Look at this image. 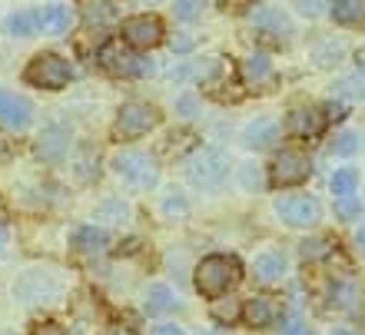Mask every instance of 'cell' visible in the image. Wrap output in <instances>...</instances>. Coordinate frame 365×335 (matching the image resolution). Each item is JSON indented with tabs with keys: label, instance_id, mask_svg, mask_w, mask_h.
Listing matches in <instances>:
<instances>
[{
	"label": "cell",
	"instance_id": "9c48e42d",
	"mask_svg": "<svg viewBox=\"0 0 365 335\" xmlns=\"http://www.w3.org/2000/svg\"><path fill=\"white\" fill-rule=\"evenodd\" d=\"M113 170L120 172L130 186H136V190H150V186H156V180H160L156 163L146 153H136V150H123V153H116L113 156Z\"/></svg>",
	"mask_w": 365,
	"mask_h": 335
},
{
	"label": "cell",
	"instance_id": "d590c367",
	"mask_svg": "<svg viewBox=\"0 0 365 335\" xmlns=\"http://www.w3.org/2000/svg\"><path fill=\"white\" fill-rule=\"evenodd\" d=\"M339 93H346V96H365V77L342 80V83H339Z\"/></svg>",
	"mask_w": 365,
	"mask_h": 335
},
{
	"label": "cell",
	"instance_id": "bcb514c9",
	"mask_svg": "<svg viewBox=\"0 0 365 335\" xmlns=\"http://www.w3.org/2000/svg\"><path fill=\"white\" fill-rule=\"evenodd\" d=\"M7 239H10V232H7V226H4V222H0V252L7 249Z\"/></svg>",
	"mask_w": 365,
	"mask_h": 335
},
{
	"label": "cell",
	"instance_id": "277c9868",
	"mask_svg": "<svg viewBox=\"0 0 365 335\" xmlns=\"http://www.w3.org/2000/svg\"><path fill=\"white\" fill-rule=\"evenodd\" d=\"M160 123V110L143 100H130L120 106V113L113 120V140L116 143H133L140 136H146L153 126Z\"/></svg>",
	"mask_w": 365,
	"mask_h": 335
},
{
	"label": "cell",
	"instance_id": "603a6c76",
	"mask_svg": "<svg viewBox=\"0 0 365 335\" xmlns=\"http://www.w3.org/2000/svg\"><path fill=\"white\" fill-rule=\"evenodd\" d=\"M37 27L43 30V34H53V37L67 34V30H70V10L60 7V4H53V7H43L37 14Z\"/></svg>",
	"mask_w": 365,
	"mask_h": 335
},
{
	"label": "cell",
	"instance_id": "7a4b0ae2",
	"mask_svg": "<svg viewBox=\"0 0 365 335\" xmlns=\"http://www.w3.org/2000/svg\"><path fill=\"white\" fill-rule=\"evenodd\" d=\"M96 63H100L106 73H113V77H150L156 70L153 60L143 57L140 50H133L123 37L106 40L103 47L96 50Z\"/></svg>",
	"mask_w": 365,
	"mask_h": 335
},
{
	"label": "cell",
	"instance_id": "d4e9b609",
	"mask_svg": "<svg viewBox=\"0 0 365 335\" xmlns=\"http://www.w3.org/2000/svg\"><path fill=\"white\" fill-rule=\"evenodd\" d=\"M180 306V299L173 296V289L170 286H150L146 289V312L150 316H166V312H173Z\"/></svg>",
	"mask_w": 365,
	"mask_h": 335
},
{
	"label": "cell",
	"instance_id": "ac0fdd59",
	"mask_svg": "<svg viewBox=\"0 0 365 335\" xmlns=\"http://www.w3.org/2000/svg\"><path fill=\"white\" fill-rule=\"evenodd\" d=\"M80 14H83V24L93 30H106L110 24L120 20V10L113 0H80Z\"/></svg>",
	"mask_w": 365,
	"mask_h": 335
},
{
	"label": "cell",
	"instance_id": "ffe728a7",
	"mask_svg": "<svg viewBox=\"0 0 365 335\" xmlns=\"http://www.w3.org/2000/svg\"><path fill=\"white\" fill-rule=\"evenodd\" d=\"M252 272H256V279H259L262 286H276L286 276V256L282 252H262L252 262Z\"/></svg>",
	"mask_w": 365,
	"mask_h": 335
},
{
	"label": "cell",
	"instance_id": "6da1fadb",
	"mask_svg": "<svg viewBox=\"0 0 365 335\" xmlns=\"http://www.w3.org/2000/svg\"><path fill=\"white\" fill-rule=\"evenodd\" d=\"M242 279V266L236 256L212 252L196 266V289L202 299H222Z\"/></svg>",
	"mask_w": 365,
	"mask_h": 335
},
{
	"label": "cell",
	"instance_id": "7402d4cb",
	"mask_svg": "<svg viewBox=\"0 0 365 335\" xmlns=\"http://www.w3.org/2000/svg\"><path fill=\"white\" fill-rule=\"evenodd\" d=\"M329 14L342 27H359V24H365V0H332Z\"/></svg>",
	"mask_w": 365,
	"mask_h": 335
},
{
	"label": "cell",
	"instance_id": "8fae6325",
	"mask_svg": "<svg viewBox=\"0 0 365 335\" xmlns=\"http://www.w3.org/2000/svg\"><path fill=\"white\" fill-rule=\"evenodd\" d=\"M123 40L133 50H150L163 40V20L153 14H136L123 20Z\"/></svg>",
	"mask_w": 365,
	"mask_h": 335
},
{
	"label": "cell",
	"instance_id": "30bf717a",
	"mask_svg": "<svg viewBox=\"0 0 365 335\" xmlns=\"http://www.w3.org/2000/svg\"><path fill=\"white\" fill-rule=\"evenodd\" d=\"M312 172V160L302 150H282L272 163V186H299L309 180Z\"/></svg>",
	"mask_w": 365,
	"mask_h": 335
},
{
	"label": "cell",
	"instance_id": "f546056e",
	"mask_svg": "<svg viewBox=\"0 0 365 335\" xmlns=\"http://www.w3.org/2000/svg\"><path fill=\"white\" fill-rule=\"evenodd\" d=\"M173 14H176V20H182V24H192V20L202 17V4L200 0H176Z\"/></svg>",
	"mask_w": 365,
	"mask_h": 335
},
{
	"label": "cell",
	"instance_id": "e575fe53",
	"mask_svg": "<svg viewBox=\"0 0 365 335\" xmlns=\"http://www.w3.org/2000/svg\"><path fill=\"white\" fill-rule=\"evenodd\" d=\"M292 7L302 14V17H309V20H316L322 10H326V0H292Z\"/></svg>",
	"mask_w": 365,
	"mask_h": 335
},
{
	"label": "cell",
	"instance_id": "74e56055",
	"mask_svg": "<svg viewBox=\"0 0 365 335\" xmlns=\"http://www.w3.org/2000/svg\"><path fill=\"white\" fill-rule=\"evenodd\" d=\"M286 335H309V329L302 326V319H299V316H292L286 322Z\"/></svg>",
	"mask_w": 365,
	"mask_h": 335
},
{
	"label": "cell",
	"instance_id": "60d3db41",
	"mask_svg": "<svg viewBox=\"0 0 365 335\" xmlns=\"http://www.w3.org/2000/svg\"><path fill=\"white\" fill-rule=\"evenodd\" d=\"M150 335H186V332H182L180 326H170V322H166V326H156Z\"/></svg>",
	"mask_w": 365,
	"mask_h": 335
},
{
	"label": "cell",
	"instance_id": "681fc988",
	"mask_svg": "<svg viewBox=\"0 0 365 335\" xmlns=\"http://www.w3.org/2000/svg\"><path fill=\"white\" fill-rule=\"evenodd\" d=\"M0 222H4V206H0Z\"/></svg>",
	"mask_w": 365,
	"mask_h": 335
},
{
	"label": "cell",
	"instance_id": "836d02e7",
	"mask_svg": "<svg viewBox=\"0 0 365 335\" xmlns=\"http://www.w3.org/2000/svg\"><path fill=\"white\" fill-rule=\"evenodd\" d=\"M242 186H246V190H262V186H266V180H262V166H256V163L242 166Z\"/></svg>",
	"mask_w": 365,
	"mask_h": 335
},
{
	"label": "cell",
	"instance_id": "ab89813d",
	"mask_svg": "<svg viewBox=\"0 0 365 335\" xmlns=\"http://www.w3.org/2000/svg\"><path fill=\"white\" fill-rule=\"evenodd\" d=\"M326 50L332 53V57H342V43H326ZM316 60H319V67H326V57H322V50L316 53Z\"/></svg>",
	"mask_w": 365,
	"mask_h": 335
},
{
	"label": "cell",
	"instance_id": "ba28073f",
	"mask_svg": "<svg viewBox=\"0 0 365 335\" xmlns=\"http://www.w3.org/2000/svg\"><path fill=\"white\" fill-rule=\"evenodd\" d=\"M276 216L292 230H312L322 220V206H319L316 196L292 192V196H279L276 200Z\"/></svg>",
	"mask_w": 365,
	"mask_h": 335
},
{
	"label": "cell",
	"instance_id": "7c38bea8",
	"mask_svg": "<svg viewBox=\"0 0 365 335\" xmlns=\"http://www.w3.org/2000/svg\"><path fill=\"white\" fill-rule=\"evenodd\" d=\"M240 80L246 90H252V93H269L272 86L279 83L276 70H272L269 57L266 53H252V57H246L240 63Z\"/></svg>",
	"mask_w": 365,
	"mask_h": 335
},
{
	"label": "cell",
	"instance_id": "cb8c5ba5",
	"mask_svg": "<svg viewBox=\"0 0 365 335\" xmlns=\"http://www.w3.org/2000/svg\"><path fill=\"white\" fill-rule=\"evenodd\" d=\"M96 222H103V226H123L130 220V206H126L120 196H106L100 206H96Z\"/></svg>",
	"mask_w": 365,
	"mask_h": 335
},
{
	"label": "cell",
	"instance_id": "d6a6232c",
	"mask_svg": "<svg viewBox=\"0 0 365 335\" xmlns=\"http://www.w3.org/2000/svg\"><path fill=\"white\" fill-rule=\"evenodd\" d=\"M163 210H166V216H186V200H182V192H176V190H170L163 196Z\"/></svg>",
	"mask_w": 365,
	"mask_h": 335
},
{
	"label": "cell",
	"instance_id": "d6986e66",
	"mask_svg": "<svg viewBox=\"0 0 365 335\" xmlns=\"http://www.w3.org/2000/svg\"><path fill=\"white\" fill-rule=\"evenodd\" d=\"M359 302H362V289L352 279H336L329 286V306L339 309V312H356Z\"/></svg>",
	"mask_w": 365,
	"mask_h": 335
},
{
	"label": "cell",
	"instance_id": "c3c4849f",
	"mask_svg": "<svg viewBox=\"0 0 365 335\" xmlns=\"http://www.w3.org/2000/svg\"><path fill=\"white\" fill-rule=\"evenodd\" d=\"M332 335H356V332H349V329H342V332H332Z\"/></svg>",
	"mask_w": 365,
	"mask_h": 335
},
{
	"label": "cell",
	"instance_id": "7dc6e473",
	"mask_svg": "<svg viewBox=\"0 0 365 335\" xmlns=\"http://www.w3.org/2000/svg\"><path fill=\"white\" fill-rule=\"evenodd\" d=\"M356 242H359V246H362V249H365V222H362V226H359V232H356Z\"/></svg>",
	"mask_w": 365,
	"mask_h": 335
},
{
	"label": "cell",
	"instance_id": "8992f818",
	"mask_svg": "<svg viewBox=\"0 0 365 335\" xmlns=\"http://www.w3.org/2000/svg\"><path fill=\"white\" fill-rule=\"evenodd\" d=\"M27 83L37 90H63L70 83V63L60 53H37L27 67Z\"/></svg>",
	"mask_w": 365,
	"mask_h": 335
},
{
	"label": "cell",
	"instance_id": "f1b7e54d",
	"mask_svg": "<svg viewBox=\"0 0 365 335\" xmlns=\"http://www.w3.org/2000/svg\"><path fill=\"white\" fill-rule=\"evenodd\" d=\"M336 216L346 222L359 220V216H362V202H359L356 196H336Z\"/></svg>",
	"mask_w": 365,
	"mask_h": 335
},
{
	"label": "cell",
	"instance_id": "8d00e7d4",
	"mask_svg": "<svg viewBox=\"0 0 365 335\" xmlns=\"http://www.w3.org/2000/svg\"><path fill=\"white\" fill-rule=\"evenodd\" d=\"M170 47H173L176 53H190V50L196 47V40H192L190 34H176V37L170 40Z\"/></svg>",
	"mask_w": 365,
	"mask_h": 335
},
{
	"label": "cell",
	"instance_id": "f6af8a7d",
	"mask_svg": "<svg viewBox=\"0 0 365 335\" xmlns=\"http://www.w3.org/2000/svg\"><path fill=\"white\" fill-rule=\"evenodd\" d=\"M326 113L332 116V120H342V113H346V106H342V103H329V106H326Z\"/></svg>",
	"mask_w": 365,
	"mask_h": 335
},
{
	"label": "cell",
	"instance_id": "1f68e13d",
	"mask_svg": "<svg viewBox=\"0 0 365 335\" xmlns=\"http://www.w3.org/2000/svg\"><path fill=\"white\" fill-rule=\"evenodd\" d=\"M332 150H336L339 156H352L359 150V136L352 133V130H342V133H336V140H332Z\"/></svg>",
	"mask_w": 365,
	"mask_h": 335
},
{
	"label": "cell",
	"instance_id": "5b68a950",
	"mask_svg": "<svg viewBox=\"0 0 365 335\" xmlns=\"http://www.w3.org/2000/svg\"><path fill=\"white\" fill-rule=\"evenodd\" d=\"M63 289L67 282L57 276V272H43V269H30L24 276L17 279V286H14V299H17L20 306H43V302H53V299L63 296Z\"/></svg>",
	"mask_w": 365,
	"mask_h": 335
},
{
	"label": "cell",
	"instance_id": "f35d334b",
	"mask_svg": "<svg viewBox=\"0 0 365 335\" xmlns=\"http://www.w3.org/2000/svg\"><path fill=\"white\" fill-rule=\"evenodd\" d=\"M176 110L186 113V116H192L196 113V100H192V96H180V100H176Z\"/></svg>",
	"mask_w": 365,
	"mask_h": 335
},
{
	"label": "cell",
	"instance_id": "7bdbcfd3",
	"mask_svg": "<svg viewBox=\"0 0 365 335\" xmlns=\"http://www.w3.org/2000/svg\"><path fill=\"white\" fill-rule=\"evenodd\" d=\"M34 335H67V332H63L60 326H53V322H47V326H40Z\"/></svg>",
	"mask_w": 365,
	"mask_h": 335
},
{
	"label": "cell",
	"instance_id": "4dcf8cb0",
	"mask_svg": "<svg viewBox=\"0 0 365 335\" xmlns=\"http://www.w3.org/2000/svg\"><path fill=\"white\" fill-rule=\"evenodd\" d=\"M212 319H216V322H222V326H232V322H236V319H242V306L240 302H220V306L212 309Z\"/></svg>",
	"mask_w": 365,
	"mask_h": 335
},
{
	"label": "cell",
	"instance_id": "5bb4252c",
	"mask_svg": "<svg viewBox=\"0 0 365 335\" xmlns=\"http://www.w3.org/2000/svg\"><path fill=\"white\" fill-rule=\"evenodd\" d=\"M326 126V113L319 106H299L286 116V133L299 136V140H312V136L322 133Z\"/></svg>",
	"mask_w": 365,
	"mask_h": 335
},
{
	"label": "cell",
	"instance_id": "52a82bcc",
	"mask_svg": "<svg viewBox=\"0 0 365 335\" xmlns=\"http://www.w3.org/2000/svg\"><path fill=\"white\" fill-rule=\"evenodd\" d=\"M252 30L259 34L262 43H269L276 50H286L296 37V30H292V20L276 7H256L252 10Z\"/></svg>",
	"mask_w": 365,
	"mask_h": 335
},
{
	"label": "cell",
	"instance_id": "484cf974",
	"mask_svg": "<svg viewBox=\"0 0 365 335\" xmlns=\"http://www.w3.org/2000/svg\"><path fill=\"white\" fill-rule=\"evenodd\" d=\"M37 30V17H30L27 10H17L7 17V34L10 37H30Z\"/></svg>",
	"mask_w": 365,
	"mask_h": 335
},
{
	"label": "cell",
	"instance_id": "4316f807",
	"mask_svg": "<svg viewBox=\"0 0 365 335\" xmlns=\"http://www.w3.org/2000/svg\"><path fill=\"white\" fill-rule=\"evenodd\" d=\"M332 249H336V246H332V239L319 236V239H306V242H302V246H299V256L306 259V262H316V259L329 256Z\"/></svg>",
	"mask_w": 365,
	"mask_h": 335
},
{
	"label": "cell",
	"instance_id": "4fadbf2b",
	"mask_svg": "<svg viewBox=\"0 0 365 335\" xmlns=\"http://www.w3.org/2000/svg\"><path fill=\"white\" fill-rule=\"evenodd\" d=\"M34 123V106L24 100V96L10 93L0 86V126H7V130H27Z\"/></svg>",
	"mask_w": 365,
	"mask_h": 335
},
{
	"label": "cell",
	"instance_id": "ee69618b",
	"mask_svg": "<svg viewBox=\"0 0 365 335\" xmlns=\"http://www.w3.org/2000/svg\"><path fill=\"white\" fill-rule=\"evenodd\" d=\"M10 156H14V146H10L7 140H4V136H0V163H7Z\"/></svg>",
	"mask_w": 365,
	"mask_h": 335
},
{
	"label": "cell",
	"instance_id": "e0dca14e",
	"mask_svg": "<svg viewBox=\"0 0 365 335\" xmlns=\"http://www.w3.org/2000/svg\"><path fill=\"white\" fill-rule=\"evenodd\" d=\"M67 143H70V133L63 126H47L37 140V156L43 163H60L67 156Z\"/></svg>",
	"mask_w": 365,
	"mask_h": 335
},
{
	"label": "cell",
	"instance_id": "b9f144b4",
	"mask_svg": "<svg viewBox=\"0 0 365 335\" xmlns=\"http://www.w3.org/2000/svg\"><path fill=\"white\" fill-rule=\"evenodd\" d=\"M250 4H252V0H220V7H222V10H236V7L246 10Z\"/></svg>",
	"mask_w": 365,
	"mask_h": 335
},
{
	"label": "cell",
	"instance_id": "83f0119b",
	"mask_svg": "<svg viewBox=\"0 0 365 335\" xmlns=\"http://www.w3.org/2000/svg\"><path fill=\"white\" fill-rule=\"evenodd\" d=\"M356 186H359V172L352 170V166L336 170V176H332V192H336V196H352Z\"/></svg>",
	"mask_w": 365,
	"mask_h": 335
},
{
	"label": "cell",
	"instance_id": "3957f363",
	"mask_svg": "<svg viewBox=\"0 0 365 335\" xmlns=\"http://www.w3.org/2000/svg\"><path fill=\"white\" fill-rule=\"evenodd\" d=\"M182 170H186L192 186H200V190H220L222 182H226V176H230V153L220 150V146H200L182 163Z\"/></svg>",
	"mask_w": 365,
	"mask_h": 335
},
{
	"label": "cell",
	"instance_id": "2e32d148",
	"mask_svg": "<svg viewBox=\"0 0 365 335\" xmlns=\"http://www.w3.org/2000/svg\"><path fill=\"white\" fill-rule=\"evenodd\" d=\"M276 319H279L276 299L256 296V299H250V302H242V322L250 329H266V326H272Z\"/></svg>",
	"mask_w": 365,
	"mask_h": 335
},
{
	"label": "cell",
	"instance_id": "9a60e30c",
	"mask_svg": "<svg viewBox=\"0 0 365 335\" xmlns=\"http://www.w3.org/2000/svg\"><path fill=\"white\" fill-rule=\"evenodd\" d=\"M279 133H282L279 120H272V116H256V120L242 130V146H250V150H269L272 143H279Z\"/></svg>",
	"mask_w": 365,
	"mask_h": 335
},
{
	"label": "cell",
	"instance_id": "f907efd6",
	"mask_svg": "<svg viewBox=\"0 0 365 335\" xmlns=\"http://www.w3.org/2000/svg\"><path fill=\"white\" fill-rule=\"evenodd\" d=\"M362 60H365V57H362Z\"/></svg>",
	"mask_w": 365,
	"mask_h": 335
},
{
	"label": "cell",
	"instance_id": "44dd1931",
	"mask_svg": "<svg viewBox=\"0 0 365 335\" xmlns=\"http://www.w3.org/2000/svg\"><path fill=\"white\" fill-rule=\"evenodd\" d=\"M70 246H73L80 256H96V252L106 246V230H100V226H80V230H73V236H70Z\"/></svg>",
	"mask_w": 365,
	"mask_h": 335
}]
</instances>
